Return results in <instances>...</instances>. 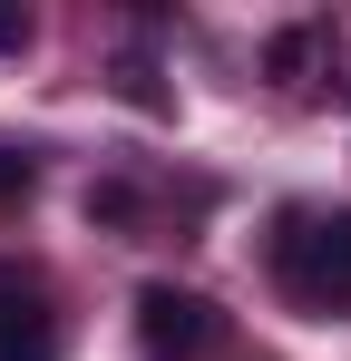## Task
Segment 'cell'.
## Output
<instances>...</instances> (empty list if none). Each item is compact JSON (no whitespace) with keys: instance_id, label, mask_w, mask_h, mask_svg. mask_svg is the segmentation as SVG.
<instances>
[{"instance_id":"cell-1","label":"cell","mask_w":351,"mask_h":361,"mask_svg":"<svg viewBox=\"0 0 351 361\" xmlns=\"http://www.w3.org/2000/svg\"><path fill=\"white\" fill-rule=\"evenodd\" d=\"M273 293L292 312H312V322H351V205H283Z\"/></svg>"},{"instance_id":"cell-5","label":"cell","mask_w":351,"mask_h":361,"mask_svg":"<svg viewBox=\"0 0 351 361\" xmlns=\"http://www.w3.org/2000/svg\"><path fill=\"white\" fill-rule=\"evenodd\" d=\"M30 185H39V157H30L20 137H0V205H10V195H30Z\"/></svg>"},{"instance_id":"cell-3","label":"cell","mask_w":351,"mask_h":361,"mask_svg":"<svg viewBox=\"0 0 351 361\" xmlns=\"http://www.w3.org/2000/svg\"><path fill=\"white\" fill-rule=\"evenodd\" d=\"M0 361H58V312H49V283L0 264Z\"/></svg>"},{"instance_id":"cell-2","label":"cell","mask_w":351,"mask_h":361,"mask_svg":"<svg viewBox=\"0 0 351 361\" xmlns=\"http://www.w3.org/2000/svg\"><path fill=\"white\" fill-rule=\"evenodd\" d=\"M137 342L156 361H195V352L225 342V312L205 293H185V283H147V293H137Z\"/></svg>"},{"instance_id":"cell-7","label":"cell","mask_w":351,"mask_h":361,"mask_svg":"<svg viewBox=\"0 0 351 361\" xmlns=\"http://www.w3.org/2000/svg\"><path fill=\"white\" fill-rule=\"evenodd\" d=\"M117 88H127V98H137V108H176L166 88H156V68H147V59H127V68H117Z\"/></svg>"},{"instance_id":"cell-4","label":"cell","mask_w":351,"mask_h":361,"mask_svg":"<svg viewBox=\"0 0 351 361\" xmlns=\"http://www.w3.org/2000/svg\"><path fill=\"white\" fill-rule=\"evenodd\" d=\"M332 59V20H292L273 30V49H264V78H283V88H312V68Z\"/></svg>"},{"instance_id":"cell-6","label":"cell","mask_w":351,"mask_h":361,"mask_svg":"<svg viewBox=\"0 0 351 361\" xmlns=\"http://www.w3.org/2000/svg\"><path fill=\"white\" fill-rule=\"evenodd\" d=\"M30 39H39V20H30V10H20V0H0V59H20V49H30Z\"/></svg>"}]
</instances>
